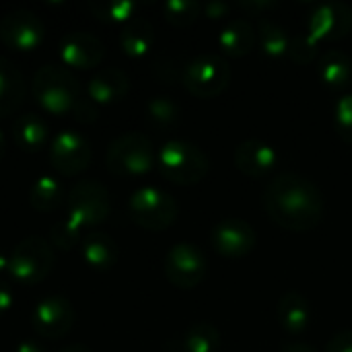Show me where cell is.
<instances>
[{"label": "cell", "instance_id": "obj_1", "mask_svg": "<svg viewBox=\"0 0 352 352\" xmlns=\"http://www.w3.org/2000/svg\"><path fill=\"white\" fill-rule=\"evenodd\" d=\"M264 210L285 231L305 233L324 219V196L320 188L301 173H280L264 190Z\"/></svg>", "mask_w": 352, "mask_h": 352}, {"label": "cell", "instance_id": "obj_2", "mask_svg": "<svg viewBox=\"0 0 352 352\" xmlns=\"http://www.w3.org/2000/svg\"><path fill=\"white\" fill-rule=\"evenodd\" d=\"M31 93L37 105L52 116L74 113L85 99L78 78L68 68L56 64H45L35 72Z\"/></svg>", "mask_w": 352, "mask_h": 352}, {"label": "cell", "instance_id": "obj_3", "mask_svg": "<svg viewBox=\"0 0 352 352\" xmlns=\"http://www.w3.org/2000/svg\"><path fill=\"white\" fill-rule=\"evenodd\" d=\"M157 167L165 179L177 186H196L200 184L208 169L210 161L206 153L188 140H167L157 151Z\"/></svg>", "mask_w": 352, "mask_h": 352}, {"label": "cell", "instance_id": "obj_4", "mask_svg": "<svg viewBox=\"0 0 352 352\" xmlns=\"http://www.w3.org/2000/svg\"><path fill=\"white\" fill-rule=\"evenodd\" d=\"M105 165L113 175L140 177L157 165V151L148 136L128 132L111 140L105 153Z\"/></svg>", "mask_w": 352, "mask_h": 352}, {"label": "cell", "instance_id": "obj_5", "mask_svg": "<svg viewBox=\"0 0 352 352\" xmlns=\"http://www.w3.org/2000/svg\"><path fill=\"white\" fill-rule=\"evenodd\" d=\"M56 262L54 248L47 239L29 235L8 254V276L19 285H37L47 278Z\"/></svg>", "mask_w": 352, "mask_h": 352}, {"label": "cell", "instance_id": "obj_6", "mask_svg": "<svg viewBox=\"0 0 352 352\" xmlns=\"http://www.w3.org/2000/svg\"><path fill=\"white\" fill-rule=\"evenodd\" d=\"M182 82L194 97L212 99L227 91L231 82V66L219 54H200L184 66Z\"/></svg>", "mask_w": 352, "mask_h": 352}, {"label": "cell", "instance_id": "obj_7", "mask_svg": "<svg viewBox=\"0 0 352 352\" xmlns=\"http://www.w3.org/2000/svg\"><path fill=\"white\" fill-rule=\"evenodd\" d=\"M130 219L146 231H165L177 219V202L171 194L155 186L138 188L128 200Z\"/></svg>", "mask_w": 352, "mask_h": 352}, {"label": "cell", "instance_id": "obj_8", "mask_svg": "<svg viewBox=\"0 0 352 352\" xmlns=\"http://www.w3.org/2000/svg\"><path fill=\"white\" fill-rule=\"evenodd\" d=\"M68 214L74 223H78L87 233L89 229L101 225L111 212L109 192L103 184L95 179H82L72 186L66 196Z\"/></svg>", "mask_w": 352, "mask_h": 352}, {"label": "cell", "instance_id": "obj_9", "mask_svg": "<svg viewBox=\"0 0 352 352\" xmlns=\"http://www.w3.org/2000/svg\"><path fill=\"white\" fill-rule=\"evenodd\" d=\"M50 163L52 169L64 177L82 173L93 157L89 140L76 130H62L50 140Z\"/></svg>", "mask_w": 352, "mask_h": 352}, {"label": "cell", "instance_id": "obj_10", "mask_svg": "<svg viewBox=\"0 0 352 352\" xmlns=\"http://www.w3.org/2000/svg\"><path fill=\"white\" fill-rule=\"evenodd\" d=\"M163 270L173 287L190 291L206 276V256L194 243H175L165 256Z\"/></svg>", "mask_w": 352, "mask_h": 352}, {"label": "cell", "instance_id": "obj_11", "mask_svg": "<svg viewBox=\"0 0 352 352\" xmlns=\"http://www.w3.org/2000/svg\"><path fill=\"white\" fill-rule=\"evenodd\" d=\"M0 39L16 52H33L45 39L41 16L29 8H14L0 19Z\"/></svg>", "mask_w": 352, "mask_h": 352}, {"label": "cell", "instance_id": "obj_12", "mask_svg": "<svg viewBox=\"0 0 352 352\" xmlns=\"http://www.w3.org/2000/svg\"><path fill=\"white\" fill-rule=\"evenodd\" d=\"M74 307L64 295H47L39 299L31 311V328L37 336L58 340L74 326Z\"/></svg>", "mask_w": 352, "mask_h": 352}, {"label": "cell", "instance_id": "obj_13", "mask_svg": "<svg viewBox=\"0 0 352 352\" xmlns=\"http://www.w3.org/2000/svg\"><path fill=\"white\" fill-rule=\"evenodd\" d=\"M305 31L320 41H338L352 31V8L344 2H322L307 19Z\"/></svg>", "mask_w": 352, "mask_h": 352}, {"label": "cell", "instance_id": "obj_14", "mask_svg": "<svg viewBox=\"0 0 352 352\" xmlns=\"http://www.w3.org/2000/svg\"><path fill=\"white\" fill-rule=\"evenodd\" d=\"M256 229L243 219H223L210 231L212 248L225 258H243L256 248Z\"/></svg>", "mask_w": 352, "mask_h": 352}, {"label": "cell", "instance_id": "obj_15", "mask_svg": "<svg viewBox=\"0 0 352 352\" xmlns=\"http://www.w3.org/2000/svg\"><path fill=\"white\" fill-rule=\"evenodd\" d=\"M60 58L72 68H97L105 58V45L89 31H70L60 39Z\"/></svg>", "mask_w": 352, "mask_h": 352}, {"label": "cell", "instance_id": "obj_16", "mask_svg": "<svg viewBox=\"0 0 352 352\" xmlns=\"http://www.w3.org/2000/svg\"><path fill=\"white\" fill-rule=\"evenodd\" d=\"M233 163L248 177H264L276 167L278 153L272 144L258 138H250L237 144L233 153Z\"/></svg>", "mask_w": 352, "mask_h": 352}, {"label": "cell", "instance_id": "obj_17", "mask_svg": "<svg viewBox=\"0 0 352 352\" xmlns=\"http://www.w3.org/2000/svg\"><path fill=\"white\" fill-rule=\"evenodd\" d=\"M130 91V78L120 68H99L87 82L89 99L97 105L122 101Z\"/></svg>", "mask_w": 352, "mask_h": 352}, {"label": "cell", "instance_id": "obj_18", "mask_svg": "<svg viewBox=\"0 0 352 352\" xmlns=\"http://www.w3.org/2000/svg\"><path fill=\"white\" fill-rule=\"evenodd\" d=\"M12 140L25 153H39L50 142V124L41 113H23L12 124Z\"/></svg>", "mask_w": 352, "mask_h": 352}, {"label": "cell", "instance_id": "obj_19", "mask_svg": "<svg viewBox=\"0 0 352 352\" xmlns=\"http://www.w3.org/2000/svg\"><path fill=\"white\" fill-rule=\"evenodd\" d=\"M276 320L289 334H303L311 324V307L303 293L289 291L278 299Z\"/></svg>", "mask_w": 352, "mask_h": 352}, {"label": "cell", "instance_id": "obj_20", "mask_svg": "<svg viewBox=\"0 0 352 352\" xmlns=\"http://www.w3.org/2000/svg\"><path fill=\"white\" fill-rule=\"evenodd\" d=\"M258 41V31L248 19H231L219 33V45L227 56L243 58Z\"/></svg>", "mask_w": 352, "mask_h": 352}, {"label": "cell", "instance_id": "obj_21", "mask_svg": "<svg viewBox=\"0 0 352 352\" xmlns=\"http://www.w3.org/2000/svg\"><path fill=\"white\" fill-rule=\"evenodd\" d=\"M118 41H120V47L126 56L142 58L155 45V27L146 19L134 16L132 21L122 25Z\"/></svg>", "mask_w": 352, "mask_h": 352}, {"label": "cell", "instance_id": "obj_22", "mask_svg": "<svg viewBox=\"0 0 352 352\" xmlns=\"http://www.w3.org/2000/svg\"><path fill=\"white\" fill-rule=\"evenodd\" d=\"M25 76L6 58L0 56V118L10 116L25 99Z\"/></svg>", "mask_w": 352, "mask_h": 352}, {"label": "cell", "instance_id": "obj_23", "mask_svg": "<svg viewBox=\"0 0 352 352\" xmlns=\"http://www.w3.org/2000/svg\"><path fill=\"white\" fill-rule=\"evenodd\" d=\"M80 256L91 268L109 270L118 262V245L107 233L89 231L80 241Z\"/></svg>", "mask_w": 352, "mask_h": 352}, {"label": "cell", "instance_id": "obj_24", "mask_svg": "<svg viewBox=\"0 0 352 352\" xmlns=\"http://www.w3.org/2000/svg\"><path fill=\"white\" fill-rule=\"evenodd\" d=\"M322 82L330 89H342L352 80V58L342 50H326L318 64Z\"/></svg>", "mask_w": 352, "mask_h": 352}, {"label": "cell", "instance_id": "obj_25", "mask_svg": "<svg viewBox=\"0 0 352 352\" xmlns=\"http://www.w3.org/2000/svg\"><path fill=\"white\" fill-rule=\"evenodd\" d=\"M66 200L64 188L54 175H39L29 190V204L39 212H52Z\"/></svg>", "mask_w": 352, "mask_h": 352}, {"label": "cell", "instance_id": "obj_26", "mask_svg": "<svg viewBox=\"0 0 352 352\" xmlns=\"http://www.w3.org/2000/svg\"><path fill=\"white\" fill-rule=\"evenodd\" d=\"M258 39L262 45V52L268 58H283L289 54V43H291V35L289 31L278 25L272 19H260L258 21Z\"/></svg>", "mask_w": 352, "mask_h": 352}, {"label": "cell", "instance_id": "obj_27", "mask_svg": "<svg viewBox=\"0 0 352 352\" xmlns=\"http://www.w3.org/2000/svg\"><path fill=\"white\" fill-rule=\"evenodd\" d=\"M87 8L99 21L124 25L136 16L138 4L134 0H91Z\"/></svg>", "mask_w": 352, "mask_h": 352}, {"label": "cell", "instance_id": "obj_28", "mask_svg": "<svg viewBox=\"0 0 352 352\" xmlns=\"http://www.w3.org/2000/svg\"><path fill=\"white\" fill-rule=\"evenodd\" d=\"M221 346V334L212 324L200 322L186 330L182 338L184 352H217Z\"/></svg>", "mask_w": 352, "mask_h": 352}, {"label": "cell", "instance_id": "obj_29", "mask_svg": "<svg viewBox=\"0 0 352 352\" xmlns=\"http://www.w3.org/2000/svg\"><path fill=\"white\" fill-rule=\"evenodd\" d=\"M179 116H182V109L175 103V99L169 95L151 97L146 103V120L155 128H161V130L171 128L179 122Z\"/></svg>", "mask_w": 352, "mask_h": 352}, {"label": "cell", "instance_id": "obj_30", "mask_svg": "<svg viewBox=\"0 0 352 352\" xmlns=\"http://www.w3.org/2000/svg\"><path fill=\"white\" fill-rule=\"evenodd\" d=\"M204 4L198 0H167L163 4V16L173 27H188L202 14Z\"/></svg>", "mask_w": 352, "mask_h": 352}, {"label": "cell", "instance_id": "obj_31", "mask_svg": "<svg viewBox=\"0 0 352 352\" xmlns=\"http://www.w3.org/2000/svg\"><path fill=\"white\" fill-rule=\"evenodd\" d=\"M87 235V231L74 223L70 217H64V219H58L52 229H50V243L58 250H72L76 248L82 237Z\"/></svg>", "mask_w": 352, "mask_h": 352}, {"label": "cell", "instance_id": "obj_32", "mask_svg": "<svg viewBox=\"0 0 352 352\" xmlns=\"http://www.w3.org/2000/svg\"><path fill=\"white\" fill-rule=\"evenodd\" d=\"M318 54V41L307 33L301 31L299 35H291L289 43V58L297 64H309Z\"/></svg>", "mask_w": 352, "mask_h": 352}, {"label": "cell", "instance_id": "obj_33", "mask_svg": "<svg viewBox=\"0 0 352 352\" xmlns=\"http://www.w3.org/2000/svg\"><path fill=\"white\" fill-rule=\"evenodd\" d=\"M334 128L340 140L352 144V93L342 95L334 107Z\"/></svg>", "mask_w": 352, "mask_h": 352}, {"label": "cell", "instance_id": "obj_34", "mask_svg": "<svg viewBox=\"0 0 352 352\" xmlns=\"http://www.w3.org/2000/svg\"><path fill=\"white\" fill-rule=\"evenodd\" d=\"M326 352H352V330H342L338 332L328 344Z\"/></svg>", "mask_w": 352, "mask_h": 352}, {"label": "cell", "instance_id": "obj_35", "mask_svg": "<svg viewBox=\"0 0 352 352\" xmlns=\"http://www.w3.org/2000/svg\"><path fill=\"white\" fill-rule=\"evenodd\" d=\"M202 12H204L208 19H212V21L225 19V16L231 12V4H227V2H223V0H210V2H204Z\"/></svg>", "mask_w": 352, "mask_h": 352}, {"label": "cell", "instance_id": "obj_36", "mask_svg": "<svg viewBox=\"0 0 352 352\" xmlns=\"http://www.w3.org/2000/svg\"><path fill=\"white\" fill-rule=\"evenodd\" d=\"M12 303H14V299H12V291H10V287H8L4 280H0V318H2V316H6V314L10 311Z\"/></svg>", "mask_w": 352, "mask_h": 352}, {"label": "cell", "instance_id": "obj_37", "mask_svg": "<svg viewBox=\"0 0 352 352\" xmlns=\"http://www.w3.org/2000/svg\"><path fill=\"white\" fill-rule=\"evenodd\" d=\"M274 6H276V2H270V0L239 2V8H243V10H250V12H254V14H260L262 10H270V8H274Z\"/></svg>", "mask_w": 352, "mask_h": 352}, {"label": "cell", "instance_id": "obj_38", "mask_svg": "<svg viewBox=\"0 0 352 352\" xmlns=\"http://www.w3.org/2000/svg\"><path fill=\"white\" fill-rule=\"evenodd\" d=\"M14 352H47V351H45V346H43L41 342L27 338V340H21V342L16 344V351Z\"/></svg>", "mask_w": 352, "mask_h": 352}, {"label": "cell", "instance_id": "obj_39", "mask_svg": "<svg viewBox=\"0 0 352 352\" xmlns=\"http://www.w3.org/2000/svg\"><path fill=\"white\" fill-rule=\"evenodd\" d=\"M280 352H316L309 344H289L285 346Z\"/></svg>", "mask_w": 352, "mask_h": 352}, {"label": "cell", "instance_id": "obj_40", "mask_svg": "<svg viewBox=\"0 0 352 352\" xmlns=\"http://www.w3.org/2000/svg\"><path fill=\"white\" fill-rule=\"evenodd\" d=\"M4 274H8V256L4 252H0V280Z\"/></svg>", "mask_w": 352, "mask_h": 352}, {"label": "cell", "instance_id": "obj_41", "mask_svg": "<svg viewBox=\"0 0 352 352\" xmlns=\"http://www.w3.org/2000/svg\"><path fill=\"white\" fill-rule=\"evenodd\" d=\"M60 352H93V351H91V349H87V346H82V344H70V346L62 349Z\"/></svg>", "mask_w": 352, "mask_h": 352}, {"label": "cell", "instance_id": "obj_42", "mask_svg": "<svg viewBox=\"0 0 352 352\" xmlns=\"http://www.w3.org/2000/svg\"><path fill=\"white\" fill-rule=\"evenodd\" d=\"M4 153H6V138H4V134H2V130H0V161H2V157H4Z\"/></svg>", "mask_w": 352, "mask_h": 352}]
</instances>
